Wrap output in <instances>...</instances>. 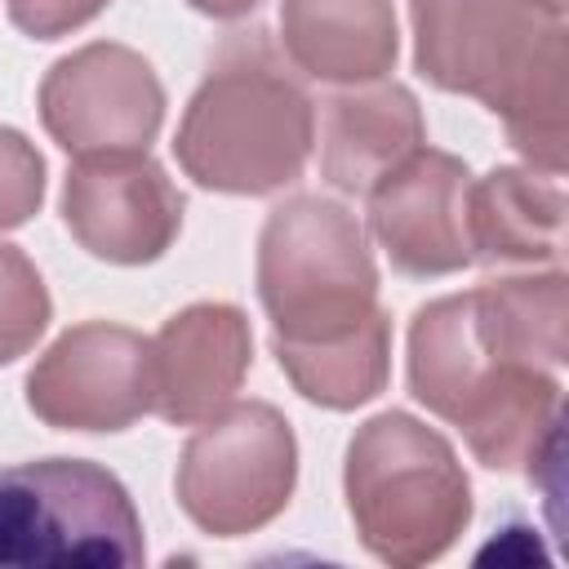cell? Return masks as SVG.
<instances>
[{"label": "cell", "mask_w": 569, "mask_h": 569, "mask_svg": "<svg viewBox=\"0 0 569 569\" xmlns=\"http://www.w3.org/2000/svg\"><path fill=\"white\" fill-rule=\"evenodd\" d=\"M142 560V516L102 462L0 467V569H129Z\"/></svg>", "instance_id": "6"}, {"label": "cell", "mask_w": 569, "mask_h": 569, "mask_svg": "<svg viewBox=\"0 0 569 569\" xmlns=\"http://www.w3.org/2000/svg\"><path fill=\"white\" fill-rule=\"evenodd\" d=\"M409 396L462 431L476 462L533 480L560 453V378L556 369L498 356L476 320V298L449 293L413 311L405 338Z\"/></svg>", "instance_id": "2"}, {"label": "cell", "mask_w": 569, "mask_h": 569, "mask_svg": "<svg viewBox=\"0 0 569 569\" xmlns=\"http://www.w3.org/2000/svg\"><path fill=\"white\" fill-rule=\"evenodd\" d=\"M342 493L360 547L391 569L440 560L476 511L453 445L405 409L356 427L342 458Z\"/></svg>", "instance_id": "4"}, {"label": "cell", "mask_w": 569, "mask_h": 569, "mask_svg": "<svg viewBox=\"0 0 569 569\" xmlns=\"http://www.w3.org/2000/svg\"><path fill=\"white\" fill-rule=\"evenodd\" d=\"M280 49L320 84L387 80L400 58L391 0H280Z\"/></svg>", "instance_id": "15"}, {"label": "cell", "mask_w": 569, "mask_h": 569, "mask_svg": "<svg viewBox=\"0 0 569 569\" xmlns=\"http://www.w3.org/2000/svg\"><path fill=\"white\" fill-rule=\"evenodd\" d=\"M196 13H204V18H218V22H236V18H244V13H253L262 0H187Z\"/></svg>", "instance_id": "21"}, {"label": "cell", "mask_w": 569, "mask_h": 569, "mask_svg": "<svg viewBox=\"0 0 569 569\" xmlns=\"http://www.w3.org/2000/svg\"><path fill=\"white\" fill-rule=\"evenodd\" d=\"M418 147H427V120L400 80L347 84L325 98L320 173L342 196H369Z\"/></svg>", "instance_id": "13"}, {"label": "cell", "mask_w": 569, "mask_h": 569, "mask_svg": "<svg viewBox=\"0 0 569 569\" xmlns=\"http://www.w3.org/2000/svg\"><path fill=\"white\" fill-rule=\"evenodd\" d=\"M311 147L316 102L298 67L262 27L231 31L178 120L182 173L222 196H276L302 178Z\"/></svg>", "instance_id": "3"}, {"label": "cell", "mask_w": 569, "mask_h": 569, "mask_svg": "<svg viewBox=\"0 0 569 569\" xmlns=\"http://www.w3.org/2000/svg\"><path fill=\"white\" fill-rule=\"evenodd\" d=\"M27 409L53 431H124L151 413V338L84 320L62 329L27 373Z\"/></svg>", "instance_id": "9"}, {"label": "cell", "mask_w": 569, "mask_h": 569, "mask_svg": "<svg viewBox=\"0 0 569 569\" xmlns=\"http://www.w3.org/2000/svg\"><path fill=\"white\" fill-rule=\"evenodd\" d=\"M293 485L298 440L289 418L267 400H231L196 422L173 471L178 507L209 538L267 529L289 507Z\"/></svg>", "instance_id": "7"}, {"label": "cell", "mask_w": 569, "mask_h": 569, "mask_svg": "<svg viewBox=\"0 0 569 569\" xmlns=\"http://www.w3.org/2000/svg\"><path fill=\"white\" fill-rule=\"evenodd\" d=\"M413 67L485 102L529 169L565 173V0H409Z\"/></svg>", "instance_id": "1"}, {"label": "cell", "mask_w": 569, "mask_h": 569, "mask_svg": "<svg viewBox=\"0 0 569 569\" xmlns=\"http://www.w3.org/2000/svg\"><path fill=\"white\" fill-rule=\"evenodd\" d=\"M40 124L76 160L147 151L164 124V84L138 49L93 40L44 71Z\"/></svg>", "instance_id": "8"}, {"label": "cell", "mask_w": 569, "mask_h": 569, "mask_svg": "<svg viewBox=\"0 0 569 569\" xmlns=\"http://www.w3.org/2000/svg\"><path fill=\"white\" fill-rule=\"evenodd\" d=\"M271 356L302 400L347 413L382 396L391 378V320L387 311H373L365 325H356L342 338L271 342Z\"/></svg>", "instance_id": "17"}, {"label": "cell", "mask_w": 569, "mask_h": 569, "mask_svg": "<svg viewBox=\"0 0 569 569\" xmlns=\"http://www.w3.org/2000/svg\"><path fill=\"white\" fill-rule=\"evenodd\" d=\"M182 191L147 151L80 156L62 178V222L71 240L111 267H147L182 231Z\"/></svg>", "instance_id": "10"}, {"label": "cell", "mask_w": 569, "mask_h": 569, "mask_svg": "<svg viewBox=\"0 0 569 569\" xmlns=\"http://www.w3.org/2000/svg\"><path fill=\"white\" fill-rule=\"evenodd\" d=\"M44 204V156L36 142L0 124V231L27 227Z\"/></svg>", "instance_id": "19"}, {"label": "cell", "mask_w": 569, "mask_h": 569, "mask_svg": "<svg viewBox=\"0 0 569 569\" xmlns=\"http://www.w3.org/2000/svg\"><path fill=\"white\" fill-rule=\"evenodd\" d=\"M467 187L471 169L436 147H418L391 169L369 200V231L400 276L431 280L471 267L467 249Z\"/></svg>", "instance_id": "11"}, {"label": "cell", "mask_w": 569, "mask_h": 569, "mask_svg": "<svg viewBox=\"0 0 569 569\" xmlns=\"http://www.w3.org/2000/svg\"><path fill=\"white\" fill-rule=\"evenodd\" d=\"M249 365V316L231 302H191L151 338V413L173 427H196L236 400Z\"/></svg>", "instance_id": "12"}, {"label": "cell", "mask_w": 569, "mask_h": 569, "mask_svg": "<svg viewBox=\"0 0 569 569\" xmlns=\"http://www.w3.org/2000/svg\"><path fill=\"white\" fill-rule=\"evenodd\" d=\"M467 249L480 267H560L565 187L529 164H498L467 187Z\"/></svg>", "instance_id": "14"}, {"label": "cell", "mask_w": 569, "mask_h": 569, "mask_svg": "<svg viewBox=\"0 0 569 569\" xmlns=\"http://www.w3.org/2000/svg\"><path fill=\"white\" fill-rule=\"evenodd\" d=\"M111 0H4L9 22L31 40H62L89 27Z\"/></svg>", "instance_id": "20"}, {"label": "cell", "mask_w": 569, "mask_h": 569, "mask_svg": "<svg viewBox=\"0 0 569 569\" xmlns=\"http://www.w3.org/2000/svg\"><path fill=\"white\" fill-rule=\"evenodd\" d=\"M258 302L271 342H325L378 307V262L356 213L325 196L276 204L258 231Z\"/></svg>", "instance_id": "5"}, {"label": "cell", "mask_w": 569, "mask_h": 569, "mask_svg": "<svg viewBox=\"0 0 569 569\" xmlns=\"http://www.w3.org/2000/svg\"><path fill=\"white\" fill-rule=\"evenodd\" d=\"M49 320H53V302L36 262L18 244L0 240V365L27 356L49 329Z\"/></svg>", "instance_id": "18"}, {"label": "cell", "mask_w": 569, "mask_h": 569, "mask_svg": "<svg viewBox=\"0 0 569 569\" xmlns=\"http://www.w3.org/2000/svg\"><path fill=\"white\" fill-rule=\"evenodd\" d=\"M485 342L525 365L560 369L569 360V280L560 267L502 276L471 289Z\"/></svg>", "instance_id": "16"}]
</instances>
